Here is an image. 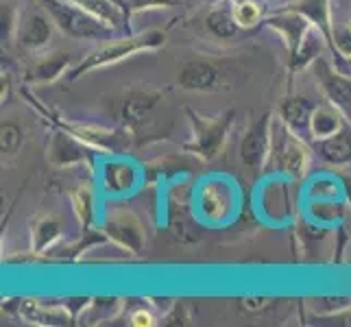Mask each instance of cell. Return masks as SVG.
<instances>
[{
    "label": "cell",
    "mask_w": 351,
    "mask_h": 327,
    "mask_svg": "<svg viewBox=\"0 0 351 327\" xmlns=\"http://www.w3.org/2000/svg\"><path fill=\"white\" fill-rule=\"evenodd\" d=\"M51 11L55 14L57 22L62 24V27L72 33V35H79V38H86V35H96L101 33V29L96 27V24L88 18L79 14V11L70 9V7H64V5H57V3H51Z\"/></svg>",
    "instance_id": "cell-1"
},
{
    "label": "cell",
    "mask_w": 351,
    "mask_h": 327,
    "mask_svg": "<svg viewBox=\"0 0 351 327\" xmlns=\"http://www.w3.org/2000/svg\"><path fill=\"white\" fill-rule=\"evenodd\" d=\"M179 81L184 88L190 90H208L210 86L216 83V68H212L210 64L203 62H192L188 66H184L179 75Z\"/></svg>",
    "instance_id": "cell-2"
},
{
    "label": "cell",
    "mask_w": 351,
    "mask_h": 327,
    "mask_svg": "<svg viewBox=\"0 0 351 327\" xmlns=\"http://www.w3.org/2000/svg\"><path fill=\"white\" fill-rule=\"evenodd\" d=\"M266 120H262V123L249 131V136L245 138V142H242V160H245V164L249 166H256L262 155L266 151Z\"/></svg>",
    "instance_id": "cell-3"
},
{
    "label": "cell",
    "mask_w": 351,
    "mask_h": 327,
    "mask_svg": "<svg viewBox=\"0 0 351 327\" xmlns=\"http://www.w3.org/2000/svg\"><path fill=\"white\" fill-rule=\"evenodd\" d=\"M20 38L24 46H42L51 38V27H48V22L42 16H31L29 22L24 24Z\"/></svg>",
    "instance_id": "cell-4"
},
{
    "label": "cell",
    "mask_w": 351,
    "mask_h": 327,
    "mask_svg": "<svg viewBox=\"0 0 351 327\" xmlns=\"http://www.w3.org/2000/svg\"><path fill=\"white\" fill-rule=\"evenodd\" d=\"M323 155L330 162H347L351 157V140L347 136H332L323 142Z\"/></svg>",
    "instance_id": "cell-5"
},
{
    "label": "cell",
    "mask_w": 351,
    "mask_h": 327,
    "mask_svg": "<svg viewBox=\"0 0 351 327\" xmlns=\"http://www.w3.org/2000/svg\"><path fill=\"white\" fill-rule=\"evenodd\" d=\"M325 81V88H328L332 99L341 105V107H351V83L341 79V77H334V75H325L323 77Z\"/></svg>",
    "instance_id": "cell-6"
},
{
    "label": "cell",
    "mask_w": 351,
    "mask_h": 327,
    "mask_svg": "<svg viewBox=\"0 0 351 327\" xmlns=\"http://www.w3.org/2000/svg\"><path fill=\"white\" fill-rule=\"evenodd\" d=\"M310 101L308 99H290L286 105H284V116L290 125L295 127H301L308 123L310 118Z\"/></svg>",
    "instance_id": "cell-7"
},
{
    "label": "cell",
    "mask_w": 351,
    "mask_h": 327,
    "mask_svg": "<svg viewBox=\"0 0 351 327\" xmlns=\"http://www.w3.org/2000/svg\"><path fill=\"white\" fill-rule=\"evenodd\" d=\"M157 99H149V96H133V99L125 105V118L131 120V123H140L144 120L153 105H155Z\"/></svg>",
    "instance_id": "cell-8"
},
{
    "label": "cell",
    "mask_w": 351,
    "mask_h": 327,
    "mask_svg": "<svg viewBox=\"0 0 351 327\" xmlns=\"http://www.w3.org/2000/svg\"><path fill=\"white\" fill-rule=\"evenodd\" d=\"M236 18H232L227 14V11H214V14L208 18V27L216 33L221 35V38H232L236 33V24H234Z\"/></svg>",
    "instance_id": "cell-9"
},
{
    "label": "cell",
    "mask_w": 351,
    "mask_h": 327,
    "mask_svg": "<svg viewBox=\"0 0 351 327\" xmlns=\"http://www.w3.org/2000/svg\"><path fill=\"white\" fill-rule=\"evenodd\" d=\"M338 127V118L330 112H325V109H319V112H314L312 116V129L317 136H332Z\"/></svg>",
    "instance_id": "cell-10"
},
{
    "label": "cell",
    "mask_w": 351,
    "mask_h": 327,
    "mask_svg": "<svg viewBox=\"0 0 351 327\" xmlns=\"http://www.w3.org/2000/svg\"><path fill=\"white\" fill-rule=\"evenodd\" d=\"M131 184V171L127 166H112L107 168V186H112L116 190L127 188Z\"/></svg>",
    "instance_id": "cell-11"
},
{
    "label": "cell",
    "mask_w": 351,
    "mask_h": 327,
    "mask_svg": "<svg viewBox=\"0 0 351 327\" xmlns=\"http://www.w3.org/2000/svg\"><path fill=\"white\" fill-rule=\"evenodd\" d=\"M0 140H3V153H14L18 147H20V129L16 125H3V136H0Z\"/></svg>",
    "instance_id": "cell-12"
},
{
    "label": "cell",
    "mask_w": 351,
    "mask_h": 327,
    "mask_svg": "<svg viewBox=\"0 0 351 327\" xmlns=\"http://www.w3.org/2000/svg\"><path fill=\"white\" fill-rule=\"evenodd\" d=\"M236 22H240V24H253L258 18H260V11H258V7L253 5V3H245V5H240L238 9H236Z\"/></svg>",
    "instance_id": "cell-13"
},
{
    "label": "cell",
    "mask_w": 351,
    "mask_h": 327,
    "mask_svg": "<svg viewBox=\"0 0 351 327\" xmlns=\"http://www.w3.org/2000/svg\"><path fill=\"white\" fill-rule=\"evenodd\" d=\"M284 162L288 171H301V168H304V153L299 149H288L284 155Z\"/></svg>",
    "instance_id": "cell-14"
},
{
    "label": "cell",
    "mask_w": 351,
    "mask_h": 327,
    "mask_svg": "<svg viewBox=\"0 0 351 327\" xmlns=\"http://www.w3.org/2000/svg\"><path fill=\"white\" fill-rule=\"evenodd\" d=\"M133 323H136V325H142V323H144V325H149V323H151V321H149V314L138 312V314H136V321H133Z\"/></svg>",
    "instance_id": "cell-15"
}]
</instances>
